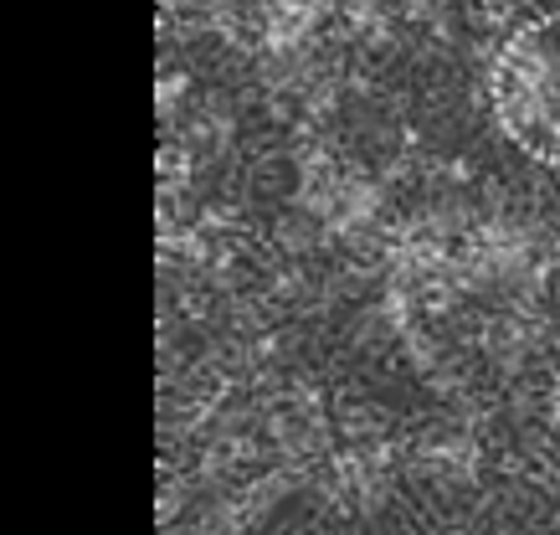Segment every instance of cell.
I'll list each match as a JSON object with an SVG mask.
<instances>
[{"label":"cell","mask_w":560,"mask_h":535,"mask_svg":"<svg viewBox=\"0 0 560 535\" xmlns=\"http://www.w3.org/2000/svg\"><path fill=\"white\" fill-rule=\"evenodd\" d=\"M499 129L540 165H560V16H540L499 47L489 72Z\"/></svg>","instance_id":"6da1fadb"}]
</instances>
